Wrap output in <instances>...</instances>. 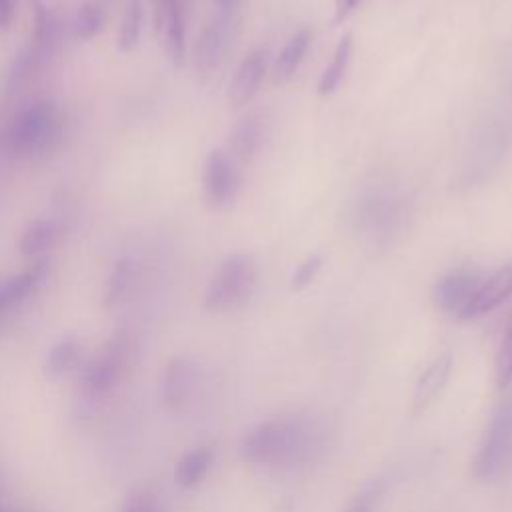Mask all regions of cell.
I'll return each instance as SVG.
<instances>
[{
  "label": "cell",
  "mask_w": 512,
  "mask_h": 512,
  "mask_svg": "<svg viewBox=\"0 0 512 512\" xmlns=\"http://www.w3.org/2000/svg\"><path fill=\"white\" fill-rule=\"evenodd\" d=\"M128 276H130V266L126 260L118 262L112 276H110V282H108V292H106V300L108 302H116L120 298V294L126 290L128 286Z\"/></svg>",
  "instance_id": "cell-25"
},
{
  "label": "cell",
  "mask_w": 512,
  "mask_h": 512,
  "mask_svg": "<svg viewBox=\"0 0 512 512\" xmlns=\"http://www.w3.org/2000/svg\"><path fill=\"white\" fill-rule=\"evenodd\" d=\"M478 272L470 268H456L444 274L432 288V300L436 308L452 318H460L462 310L470 302L474 290L480 284Z\"/></svg>",
  "instance_id": "cell-7"
},
{
  "label": "cell",
  "mask_w": 512,
  "mask_h": 512,
  "mask_svg": "<svg viewBox=\"0 0 512 512\" xmlns=\"http://www.w3.org/2000/svg\"><path fill=\"white\" fill-rule=\"evenodd\" d=\"M142 28H144V6L140 0H130L120 18L118 34H116V44L120 52H132L140 44Z\"/></svg>",
  "instance_id": "cell-20"
},
{
  "label": "cell",
  "mask_w": 512,
  "mask_h": 512,
  "mask_svg": "<svg viewBox=\"0 0 512 512\" xmlns=\"http://www.w3.org/2000/svg\"><path fill=\"white\" fill-rule=\"evenodd\" d=\"M376 498H378V488L376 486H368L350 502L346 512H370L374 502H376Z\"/></svg>",
  "instance_id": "cell-27"
},
{
  "label": "cell",
  "mask_w": 512,
  "mask_h": 512,
  "mask_svg": "<svg viewBox=\"0 0 512 512\" xmlns=\"http://www.w3.org/2000/svg\"><path fill=\"white\" fill-rule=\"evenodd\" d=\"M46 276V260H34L30 268L0 280V314L26 300Z\"/></svg>",
  "instance_id": "cell-14"
},
{
  "label": "cell",
  "mask_w": 512,
  "mask_h": 512,
  "mask_svg": "<svg viewBox=\"0 0 512 512\" xmlns=\"http://www.w3.org/2000/svg\"><path fill=\"white\" fill-rule=\"evenodd\" d=\"M512 446V402H504L492 414L486 432L472 460V476L478 482H492L500 476Z\"/></svg>",
  "instance_id": "cell-4"
},
{
  "label": "cell",
  "mask_w": 512,
  "mask_h": 512,
  "mask_svg": "<svg viewBox=\"0 0 512 512\" xmlns=\"http://www.w3.org/2000/svg\"><path fill=\"white\" fill-rule=\"evenodd\" d=\"M124 362H126V346H124V342L122 340L110 342L106 352L92 366V370L88 374V382L94 388H98V390H104V388L112 386V382H116L118 376L122 374Z\"/></svg>",
  "instance_id": "cell-16"
},
{
  "label": "cell",
  "mask_w": 512,
  "mask_h": 512,
  "mask_svg": "<svg viewBox=\"0 0 512 512\" xmlns=\"http://www.w3.org/2000/svg\"><path fill=\"white\" fill-rule=\"evenodd\" d=\"M106 24V12L98 2H82L76 10V16L72 20V32L78 40L88 42L96 38Z\"/></svg>",
  "instance_id": "cell-21"
},
{
  "label": "cell",
  "mask_w": 512,
  "mask_h": 512,
  "mask_svg": "<svg viewBox=\"0 0 512 512\" xmlns=\"http://www.w3.org/2000/svg\"><path fill=\"white\" fill-rule=\"evenodd\" d=\"M268 70V50L266 48H254L250 50L242 62L238 64L230 86H228V102L234 108H240L248 104L256 92L260 90V84Z\"/></svg>",
  "instance_id": "cell-10"
},
{
  "label": "cell",
  "mask_w": 512,
  "mask_h": 512,
  "mask_svg": "<svg viewBox=\"0 0 512 512\" xmlns=\"http://www.w3.org/2000/svg\"><path fill=\"white\" fill-rule=\"evenodd\" d=\"M328 430L312 414H280L250 428L240 454L246 462L270 470H294L322 456Z\"/></svg>",
  "instance_id": "cell-1"
},
{
  "label": "cell",
  "mask_w": 512,
  "mask_h": 512,
  "mask_svg": "<svg viewBox=\"0 0 512 512\" xmlns=\"http://www.w3.org/2000/svg\"><path fill=\"white\" fill-rule=\"evenodd\" d=\"M494 376L498 386H508L512 382V320L500 340L496 360H494Z\"/></svg>",
  "instance_id": "cell-22"
},
{
  "label": "cell",
  "mask_w": 512,
  "mask_h": 512,
  "mask_svg": "<svg viewBox=\"0 0 512 512\" xmlns=\"http://www.w3.org/2000/svg\"><path fill=\"white\" fill-rule=\"evenodd\" d=\"M212 462H214V450L210 446H198V448L186 452L178 460L174 478L182 488H192L206 476Z\"/></svg>",
  "instance_id": "cell-18"
},
{
  "label": "cell",
  "mask_w": 512,
  "mask_h": 512,
  "mask_svg": "<svg viewBox=\"0 0 512 512\" xmlns=\"http://www.w3.org/2000/svg\"><path fill=\"white\" fill-rule=\"evenodd\" d=\"M228 36L230 20L222 16L214 14V18L202 26L192 52L194 66L200 74H210L222 64L228 50Z\"/></svg>",
  "instance_id": "cell-9"
},
{
  "label": "cell",
  "mask_w": 512,
  "mask_h": 512,
  "mask_svg": "<svg viewBox=\"0 0 512 512\" xmlns=\"http://www.w3.org/2000/svg\"><path fill=\"white\" fill-rule=\"evenodd\" d=\"M194 386V368L186 360H174L166 372L164 380V398L172 406H180L186 402Z\"/></svg>",
  "instance_id": "cell-19"
},
{
  "label": "cell",
  "mask_w": 512,
  "mask_h": 512,
  "mask_svg": "<svg viewBox=\"0 0 512 512\" xmlns=\"http://www.w3.org/2000/svg\"><path fill=\"white\" fill-rule=\"evenodd\" d=\"M450 370H452L450 354H440L428 364V368L420 374V378L416 382L414 396H412V412L414 414L424 412L428 408V404L436 400V396L446 386Z\"/></svg>",
  "instance_id": "cell-13"
},
{
  "label": "cell",
  "mask_w": 512,
  "mask_h": 512,
  "mask_svg": "<svg viewBox=\"0 0 512 512\" xmlns=\"http://www.w3.org/2000/svg\"><path fill=\"white\" fill-rule=\"evenodd\" d=\"M124 512H164V510H162L160 502L156 500V496H152V494L142 490L138 494H132L126 500Z\"/></svg>",
  "instance_id": "cell-26"
},
{
  "label": "cell",
  "mask_w": 512,
  "mask_h": 512,
  "mask_svg": "<svg viewBox=\"0 0 512 512\" xmlns=\"http://www.w3.org/2000/svg\"><path fill=\"white\" fill-rule=\"evenodd\" d=\"M310 40H312V34L306 28L298 30L296 34H292L288 38V42L282 46V50L278 52L276 62H274V82L284 84L296 74V70L300 68V64L306 56Z\"/></svg>",
  "instance_id": "cell-15"
},
{
  "label": "cell",
  "mask_w": 512,
  "mask_h": 512,
  "mask_svg": "<svg viewBox=\"0 0 512 512\" xmlns=\"http://www.w3.org/2000/svg\"><path fill=\"white\" fill-rule=\"evenodd\" d=\"M244 0H214V8H216V16H222L226 20H232L234 14L238 12V8L242 6Z\"/></svg>",
  "instance_id": "cell-28"
},
{
  "label": "cell",
  "mask_w": 512,
  "mask_h": 512,
  "mask_svg": "<svg viewBox=\"0 0 512 512\" xmlns=\"http://www.w3.org/2000/svg\"><path fill=\"white\" fill-rule=\"evenodd\" d=\"M64 234V220L60 216H38L34 218L20 236V252L26 258L42 260L44 254L56 246L60 236Z\"/></svg>",
  "instance_id": "cell-12"
},
{
  "label": "cell",
  "mask_w": 512,
  "mask_h": 512,
  "mask_svg": "<svg viewBox=\"0 0 512 512\" xmlns=\"http://www.w3.org/2000/svg\"><path fill=\"white\" fill-rule=\"evenodd\" d=\"M14 16V0H0V26H8Z\"/></svg>",
  "instance_id": "cell-30"
},
{
  "label": "cell",
  "mask_w": 512,
  "mask_h": 512,
  "mask_svg": "<svg viewBox=\"0 0 512 512\" xmlns=\"http://www.w3.org/2000/svg\"><path fill=\"white\" fill-rule=\"evenodd\" d=\"M240 168L228 150H212L202 166V196L212 210H222L234 202L240 190Z\"/></svg>",
  "instance_id": "cell-6"
},
{
  "label": "cell",
  "mask_w": 512,
  "mask_h": 512,
  "mask_svg": "<svg viewBox=\"0 0 512 512\" xmlns=\"http://www.w3.org/2000/svg\"><path fill=\"white\" fill-rule=\"evenodd\" d=\"M266 134H268L266 114H262L260 110H254L244 118H240L230 130L228 152L236 160H252L264 146Z\"/></svg>",
  "instance_id": "cell-11"
},
{
  "label": "cell",
  "mask_w": 512,
  "mask_h": 512,
  "mask_svg": "<svg viewBox=\"0 0 512 512\" xmlns=\"http://www.w3.org/2000/svg\"><path fill=\"white\" fill-rule=\"evenodd\" d=\"M320 268H322V256H320V254H310V256L304 258V260L296 266V270L292 272V276H290V288H292V290H302V288H306L308 284H312V282L316 280Z\"/></svg>",
  "instance_id": "cell-24"
},
{
  "label": "cell",
  "mask_w": 512,
  "mask_h": 512,
  "mask_svg": "<svg viewBox=\"0 0 512 512\" xmlns=\"http://www.w3.org/2000/svg\"><path fill=\"white\" fill-rule=\"evenodd\" d=\"M80 354V346L74 338L60 340L48 354V370L50 372H64L76 364Z\"/></svg>",
  "instance_id": "cell-23"
},
{
  "label": "cell",
  "mask_w": 512,
  "mask_h": 512,
  "mask_svg": "<svg viewBox=\"0 0 512 512\" xmlns=\"http://www.w3.org/2000/svg\"><path fill=\"white\" fill-rule=\"evenodd\" d=\"M62 132V110L58 102L42 98L22 108L6 130L10 152L32 158L50 150Z\"/></svg>",
  "instance_id": "cell-2"
},
{
  "label": "cell",
  "mask_w": 512,
  "mask_h": 512,
  "mask_svg": "<svg viewBox=\"0 0 512 512\" xmlns=\"http://www.w3.org/2000/svg\"><path fill=\"white\" fill-rule=\"evenodd\" d=\"M258 268L248 254L224 258L208 280L204 308L210 312H230L244 306L256 290Z\"/></svg>",
  "instance_id": "cell-3"
},
{
  "label": "cell",
  "mask_w": 512,
  "mask_h": 512,
  "mask_svg": "<svg viewBox=\"0 0 512 512\" xmlns=\"http://www.w3.org/2000/svg\"><path fill=\"white\" fill-rule=\"evenodd\" d=\"M192 0H152L154 34L166 58L182 68L186 64V22Z\"/></svg>",
  "instance_id": "cell-5"
},
{
  "label": "cell",
  "mask_w": 512,
  "mask_h": 512,
  "mask_svg": "<svg viewBox=\"0 0 512 512\" xmlns=\"http://www.w3.org/2000/svg\"><path fill=\"white\" fill-rule=\"evenodd\" d=\"M352 50H354V42H352V34H344L340 38V42L334 48V54L330 58V62L326 64L320 82H318V92L320 96H330L332 92H336V88L340 86L350 60H352Z\"/></svg>",
  "instance_id": "cell-17"
},
{
  "label": "cell",
  "mask_w": 512,
  "mask_h": 512,
  "mask_svg": "<svg viewBox=\"0 0 512 512\" xmlns=\"http://www.w3.org/2000/svg\"><path fill=\"white\" fill-rule=\"evenodd\" d=\"M362 0H334V22L346 20Z\"/></svg>",
  "instance_id": "cell-29"
},
{
  "label": "cell",
  "mask_w": 512,
  "mask_h": 512,
  "mask_svg": "<svg viewBox=\"0 0 512 512\" xmlns=\"http://www.w3.org/2000/svg\"><path fill=\"white\" fill-rule=\"evenodd\" d=\"M512 296V264L500 266L488 278H482L474 290L470 302L462 310L458 320H476L496 310Z\"/></svg>",
  "instance_id": "cell-8"
}]
</instances>
